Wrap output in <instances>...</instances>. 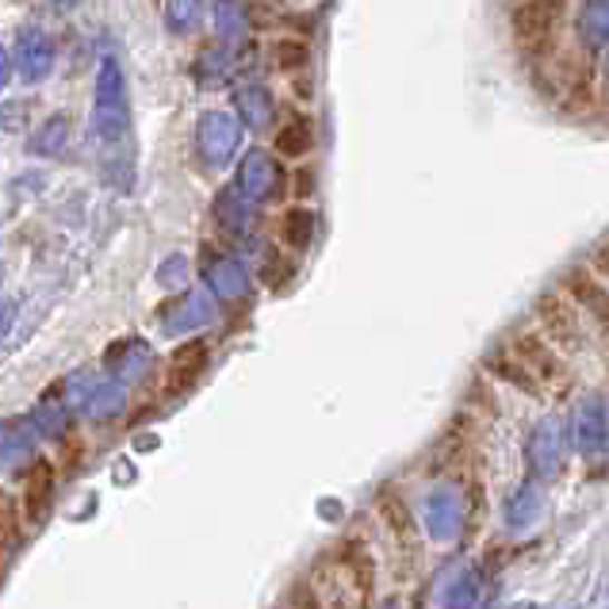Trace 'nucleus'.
<instances>
[{
	"instance_id": "obj_29",
	"label": "nucleus",
	"mask_w": 609,
	"mask_h": 609,
	"mask_svg": "<svg viewBox=\"0 0 609 609\" xmlns=\"http://www.w3.org/2000/svg\"><path fill=\"white\" fill-rule=\"evenodd\" d=\"M590 265L598 268V276H602V281L609 284V242H602V246L595 249V257H590Z\"/></svg>"
},
{
	"instance_id": "obj_14",
	"label": "nucleus",
	"mask_w": 609,
	"mask_h": 609,
	"mask_svg": "<svg viewBox=\"0 0 609 609\" xmlns=\"http://www.w3.org/2000/svg\"><path fill=\"white\" fill-rule=\"evenodd\" d=\"M207 292L219 295V299H238L246 295V268L234 257H215L207 265Z\"/></svg>"
},
{
	"instance_id": "obj_28",
	"label": "nucleus",
	"mask_w": 609,
	"mask_h": 609,
	"mask_svg": "<svg viewBox=\"0 0 609 609\" xmlns=\"http://www.w3.org/2000/svg\"><path fill=\"white\" fill-rule=\"evenodd\" d=\"M158 281L169 288V284H185V257H173V261H165V268L158 273Z\"/></svg>"
},
{
	"instance_id": "obj_4",
	"label": "nucleus",
	"mask_w": 609,
	"mask_h": 609,
	"mask_svg": "<svg viewBox=\"0 0 609 609\" xmlns=\"http://www.w3.org/2000/svg\"><path fill=\"white\" fill-rule=\"evenodd\" d=\"M510 353L518 356L521 364H525L529 376H533L541 387L544 384L548 387H563V384H568V369H563V361H560V350L548 342L541 330H521V334H513Z\"/></svg>"
},
{
	"instance_id": "obj_22",
	"label": "nucleus",
	"mask_w": 609,
	"mask_h": 609,
	"mask_svg": "<svg viewBox=\"0 0 609 609\" xmlns=\"http://www.w3.org/2000/svg\"><path fill=\"white\" fill-rule=\"evenodd\" d=\"M66 138H69V119L55 116L47 127H39L31 135V154H62Z\"/></svg>"
},
{
	"instance_id": "obj_11",
	"label": "nucleus",
	"mask_w": 609,
	"mask_h": 609,
	"mask_svg": "<svg viewBox=\"0 0 609 609\" xmlns=\"http://www.w3.org/2000/svg\"><path fill=\"white\" fill-rule=\"evenodd\" d=\"M50 491H55V472L47 460H35L28 468V480H23V513L31 525H39L50 513Z\"/></svg>"
},
{
	"instance_id": "obj_5",
	"label": "nucleus",
	"mask_w": 609,
	"mask_h": 609,
	"mask_svg": "<svg viewBox=\"0 0 609 609\" xmlns=\"http://www.w3.org/2000/svg\"><path fill=\"white\" fill-rule=\"evenodd\" d=\"M560 288L568 292V299L576 303V307L587 315L590 322H595L598 330H606L609 334V284L598 276V268L590 265H576L563 273Z\"/></svg>"
},
{
	"instance_id": "obj_2",
	"label": "nucleus",
	"mask_w": 609,
	"mask_h": 609,
	"mask_svg": "<svg viewBox=\"0 0 609 609\" xmlns=\"http://www.w3.org/2000/svg\"><path fill=\"white\" fill-rule=\"evenodd\" d=\"M92 138L100 146H119L127 138V92L124 73L111 58L100 62L97 77V111H92Z\"/></svg>"
},
{
	"instance_id": "obj_9",
	"label": "nucleus",
	"mask_w": 609,
	"mask_h": 609,
	"mask_svg": "<svg viewBox=\"0 0 609 609\" xmlns=\"http://www.w3.org/2000/svg\"><path fill=\"white\" fill-rule=\"evenodd\" d=\"M425 529L433 541H452L460 533V494L441 487L425 499Z\"/></svg>"
},
{
	"instance_id": "obj_23",
	"label": "nucleus",
	"mask_w": 609,
	"mask_h": 609,
	"mask_svg": "<svg viewBox=\"0 0 609 609\" xmlns=\"http://www.w3.org/2000/svg\"><path fill=\"white\" fill-rule=\"evenodd\" d=\"M215 28H219L226 42H242L246 39V12L234 0H219L215 4Z\"/></svg>"
},
{
	"instance_id": "obj_31",
	"label": "nucleus",
	"mask_w": 609,
	"mask_h": 609,
	"mask_svg": "<svg viewBox=\"0 0 609 609\" xmlns=\"http://www.w3.org/2000/svg\"><path fill=\"white\" fill-rule=\"evenodd\" d=\"M513 609H533V606H513Z\"/></svg>"
},
{
	"instance_id": "obj_6",
	"label": "nucleus",
	"mask_w": 609,
	"mask_h": 609,
	"mask_svg": "<svg viewBox=\"0 0 609 609\" xmlns=\"http://www.w3.org/2000/svg\"><path fill=\"white\" fill-rule=\"evenodd\" d=\"M199 154L207 165H226L242 146V119L234 111H204L196 127Z\"/></svg>"
},
{
	"instance_id": "obj_3",
	"label": "nucleus",
	"mask_w": 609,
	"mask_h": 609,
	"mask_svg": "<svg viewBox=\"0 0 609 609\" xmlns=\"http://www.w3.org/2000/svg\"><path fill=\"white\" fill-rule=\"evenodd\" d=\"M537 330L556 345V350L571 353L582 345V311L568 299L563 288H548L541 299L533 303Z\"/></svg>"
},
{
	"instance_id": "obj_10",
	"label": "nucleus",
	"mask_w": 609,
	"mask_h": 609,
	"mask_svg": "<svg viewBox=\"0 0 609 609\" xmlns=\"http://www.w3.org/2000/svg\"><path fill=\"white\" fill-rule=\"evenodd\" d=\"M234 108H238L234 116L249 130H265L273 124V97H268V89L261 81H242L234 89Z\"/></svg>"
},
{
	"instance_id": "obj_8",
	"label": "nucleus",
	"mask_w": 609,
	"mask_h": 609,
	"mask_svg": "<svg viewBox=\"0 0 609 609\" xmlns=\"http://www.w3.org/2000/svg\"><path fill=\"white\" fill-rule=\"evenodd\" d=\"M276 185H281V169H276V161L268 158L265 150H254L246 161L238 165V193L246 199L273 196Z\"/></svg>"
},
{
	"instance_id": "obj_7",
	"label": "nucleus",
	"mask_w": 609,
	"mask_h": 609,
	"mask_svg": "<svg viewBox=\"0 0 609 609\" xmlns=\"http://www.w3.org/2000/svg\"><path fill=\"white\" fill-rule=\"evenodd\" d=\"M50 66H55V42L42 31L28 28L20 35V42H16V69H20V77L28 85H39L50 73Z\"/></svg>"
},
{
	"instance_id": "obj_27",
	"label": "nucleus",
	"mask_w": 609,
	"mask_h": 609,
	"mask_svg": "<svg viewBox=\"0 0 609 609\" xmlns=\"http://www.w3.org/2000/svg\"><path fill=\"white\" fill-rule=\"evenodd\" d=\"M242 193H223L219 196V204H215V212H219V219H223V226L226 230H242V226H246V204H242Z\"/></svg>"
},
{
	"instance_id": "obj_21",
	"label": "nucleus",
	"mask_w": 609,
	"mask_h": 609,
	"mask_svg": "<svg viewBox=\"0 0 609 609\" xmlns=\"http://www.w3.org/2000/svg\"><path fill=\"white\" fill-rule=\"evenodd\" d=\"M541 518V494L533 487H525L521 494H513L510 507H507V525L510 529H529L533 521Z\"/></svg>"
},
{
	"instance_id": "obj_1",
	"label": "nucleus",
	"mask_w": 609,
	"mask_h": 609,
	"mask_svg": "<svg viewBox=\"0 0 609 609\" xmlns=\"http://www.w3.org/2000/svg\"><path fill=\"white\" fill-rule=\"evenodd\" d=\"M571 0H510V35L518 50L537 55L548 42H556Z\"/></svg>"
},
{
	"instance_id": "obj_20",
	"label": "nucleus",
	"mask_w": 609,
	"mask_h": 609,
	"mask_svg": "<svg viewBox=\"0 0 609 609\" xmlns=\"http://www.w3.org/2000/svg\"><path fill=\"white\" fill-rule=\"evenodd\" d=\"M31 452V430L20 422H0V464L28 456Z\"/></svg>"
},
{
	"instance_id": "obj_15",
	"label": "nucleus",
	"mask_w": 609,
	"mask_h": 609,
	"mask_svg": "<svg viewBox=\"0 0 609 609\" xmlns=\"http://www.w3.org/2000/svg\"><path fill=\"white\" fill-rule=\"evenodd\" d=\"M311 146H315V130H311L307 116H295L276 130V150H281L284 158H303Z\"/></svg>"
},
{
	"instance_id": "obj_18",
	"label": "nucleus",
	"mask_w": 609,
	"mask_h": 609,
	"mask_svg": "<svg viewBox=\"0 0 609 609\" xmlns=\"http://www.w3.org/2000/svg\"><path fill=\"white\" fill-rule=\"evenodd\" d=\"M380 513H384L387 529L399 537V541L414 544V518H411V510H406V502L399 499V494H391V491L380 494Z\"/></svg>"
},
{
	"instance_id": "obj_26",
	"label": "nucleus",
	"mask_w": 609,
	"mask_h": 609,
	"mask_svg": "<svg viewBox=\"0 0 609 609\" xmlns=\"http://www.w3.org/2000/svg\"><path fill=\"white\" fill-rule=\"evenodd\" d=\"M276 69H284V73H295V69H303L307 66V58H311V50H307V42L303 39H284V42H276Z\"/></svg>"
},
{
	"instance_id": "obj_19",
	"label": "nucleus",
	"mask_w": 609,
	"mask_h": 609,
	"mask_svg": "<svg viewBox=\"0 0 609 609\" xmlns=\"http://www.w3.org/2000/svg\"><path fill=\"white\" fill-rule=\"evenodd\" d=\"M281 234L292 249H307L311 238H315V215H311L307 207H292L281 223Z\"/></svg>"
},
{
	"instance_id": "obj_17",
	"label": "nucleus",
	"mask_w": 609,
	"mask_h": 609,
	"mask_svg": "<svg viewBox=\"0 0 609 609\" xmlns=\"http://www.w3.org/2000/svg\"><path fill=\"white\" fill-rule=\"evenodd\" d=\"M475 598H480V579H475L472 568H456V579L445 587L441 595V609H472Z\"/></svg>"
},
{
	"instance_id": "obj_12",
	"label": "nucleus",
	"mask_w": 609,
	"mask_h": 609,
	"mask_svg": "<svg viewBox=\"0 0 609 609\" xmlns=\"http://www.w3.org/2000/svg\"><path fill=\"white\" fill-rule=\"evenodd\" d=\"M215 318V303H212V292H188L177 299V307L165 315V330H193V326H204V322Z\"/></svg>"
},
{
	"instance_id": "obj_16",
	"label": "nucleus",
	"mask_w": 609,
	"mask_h": 609,
	"mask_svg": "<svg viewBox=\"0 0 609 609\" xmlns=\"http://www.w3.org/2000/svg\"><path fill=\"white\" fill-rule=\"evenodd\" d=\"M487 369H491L499 380H507V384L521 387V391H529V395H537V391H541V384H537V380L529 376V369H525V364H521L510 350H499V353H494L491 361H487Z\"/></svg>"
},
{
	"instance_id": "obj_13",
	"label": "nucleus",
	"mask_w": 609,
	"mask_h": 609,
	"mask_svg": "<svg viewBox=\"0 0 609 609\" xmlns=\"http://www.w3.org/2000/svg\"><path fill=\"white\" fill-rule=\"evenodd\" d=\"M207 364V345L204 342H188L173 353V364H169V391H188L199 380Z\"/></svg>"
},
{
	"instance_id": "obj_24",
	"label": "nucleus",
	"mask_w": 609,
	"mask_h": 609,
	"mask_svg": "<svg viewBox=\"0 0 609 609\" xmlns=\"http://www.w3.org/2000/svg\"><path fill=\"white\" fill-rule=\"evenodd\" d=\"M85 411L92 418H111L124 411V387L116 384H104V387H92V395L85 399Z\"/></svg>"
},
{
	"instance_id": "obj_30",
	"label": "nucleus",
	"mask_w": 609,
	"mask_h": 609,
	"mask_svg": "<svg viewBox=\"0 0 609 609\" xmlns=\"http://www.w3.org/2000/svg\"><path fill=\"white\" fill-rule=\"evenodd\" d=\"M8 77H12V62H8V50L0 47V89L8 85Z\"/></svg>"
},
{
	"instance_id": "obj_25",
	"label": "nucleus",
	"mask_w": 609,
	"mask_h": 609,
	"mask_svg": "<svg viewBox=\"0 0 609 609\" xmlns=\"http://www.w3.org/2000/svg\"><path fill=\"white\" fill-rule=\"evenodd\" d=\"M199 12H204L199 0H169V4H165V23H169V31L185 35L196 28Z\"/></svg>"
}]
</instances>
